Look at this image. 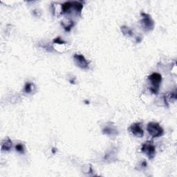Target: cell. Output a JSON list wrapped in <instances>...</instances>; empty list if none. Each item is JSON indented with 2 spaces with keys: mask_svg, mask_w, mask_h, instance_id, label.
<instances>
[{
  "mask_svg": "<svg viewBox=\"0 0 177 177\" xmlns=\"http://www.w3.org/2000/svg\"><path fill=\"white\" fill-rule=\"evenodd\" d=\"M147 130L152 138H158L163 135V129L157 122H150L147 124Z\"/></svg>",
  "mask_w": 177,
  "mask_h": 177,
  "instance_id": "6da1fadb",
  "label": "cell"
},
{
  "mask_svg": "<svg viewBox=\"0 0 177 177\" xmlns=\"http://www.w3.org/2000/svg\"><path fill=\"white\" fill-rule=\"evenodd\" d=\"M148 80H150L151 84H152V87H150L151 91L153 93L157 94L162 81L161 75L158 73H153L148 77Z\"/></svg>",
  "mask_w": 177,
  "mask_h": 177,
  "instance_id": "7a4b0ae2",
  "label": "cell"
},
{
  "mask_svg": "<svg viewBox=\"0 0 177 177\" xmlns=\"http://www.w3.org/2000/svg\"><path fill=\"white\" fill-rule=\"evenodd\" d=\"M141 151L147 156L150 159H153L154 158L156 155V147L152 142L148 141L142 144Z\"/></svg>",
  "mask_w": 177,
  "mask_h": 177,
  "instance_id": "3957f363",
  "label": "cell"
},
{
  "mask_svg": "<svg viewBox=\"0 0 177 177\" xmlns=\"http://www.w3.org/2000/svg\"><path fill=\"white\" fill-rule=\"evenodd\" d=\"M141 15L142 16V19L140 21V23H141L142 29L146 31L152 30L154 27V22L153 19L151 18L150 15L142 13Z\"/></svg>",
  "mask_w": 177,
  "mask_h": 177,
  "instance_id": "277c9868",
  "label": "cell"
},
{
  "mask_svg": "<svg viewBox=\"0 0 177 177\" xmlns=\"http://www.w3.org/2000/svg\"><path fill=\"white\" fill-rule=\"evenodd\" d=\"M73 60L75 65L80 69H87L88 68V65H89V62L86 60L84 55H81V54H75L73 55Z\"/></svg>",
  "mask_w": 177,
  "mask_h": 177,
  "instance_id": "5b68a950",
  "label": "cell"
},
{
  "mask_svg": "<svg viewBox=\"0 0 177 177\" xmlns=\"http://www.w3.org/2000/svg\"><path fill=\"white\" fill-rule=\"evenodd\" d=\"M129 132L136 137L140 138L143 136L144 135V132L143 130H142L141 126H140V124L138 123V122L132 124V125L129 127Z\"/></svg>",
  "mask_w": 177,
  "mask_h": 177,
  "instance_id": "8992f818",
  "label": "cell"
},
{
  "mask_svg": "<svg viewBox=\"0 0 177 177\" xmlns=\"http://www.w3.org/2000/svg\"><path fill=\"white\" fill-rule=\"evenodd\" d=\"M13 142L9 138H6L3 140L1 143V150L2 151H9L12 147Z\"/></svg>",
  "mask_w": 177,
  "mask_h": 177,
  "instance_id": "52a82bcc",
  "label": "cell"
},
{
  "mask_svg": "<svg viewBox=\"0 0 177 177\" xmlns=\"http://www.w3.org/2000/svg\"><path fill=\"white\" fill-rule=\"evenodd\" d=\"M73 7V3L71 1H67L64 3L62 6V11L63 13H67Z\"/></svg>",
  "mask_w": 177,
  "mask_h": 177,
  "instance_id": "ba28073f",
  "label": "cell"
},
{
  "mask_svg": "<svg viewBox=\"0 0 177 177\" xmlns=\"http://www.w3.org/2000/svg\"><path fill=\"white\" fill-rule=\"evenodd\" d=\"M102 132L104 134H109V135H112V134H116L117 133L116 129L114 127H106L103 129Z\"/></svg>",
  "mask_w": 177,
  "mask_h": 177,
  "instance_id": "9c48e42d",
  "label": "cell"
},
{
  "mask_svg": "<svg viewBox=\"0 0 177 177\" xmlns=\"http://www.w3.org/2000/svg\"><path fill=\"white\" fill-rule=\"evenodd\" d=\"M72 3H73V8L76 10L77 12H79L80 13L83 8V4L79 1H72Z\"/></svg>",
  "mask_w": 177,
  "mask_h": 177,
  "instance_id": "30bf717a",
  "label": "cell"
},
{
  "mask_svg": "<svg viewBox=\"0 0 177 177\" xmlns=\"http://www.w3.org/2000/svg\"><path fill=\"white\" fill-rule=\"evenodd\" d=\"M121 31H122V32L123 33L124 35H128V36L133 35L132 31L131 30V29H129V27H125V26H124V27H121Z\"/></svg>",
  "mask_w": 177,
  "mask_h": 177,
  "instance_id": "8fae6325",
  "label": "cell"
},
{
  "mask_svg": "<svg viewBox=\"0 0 177 177\" xmlns=\"http://www.w3.org/2000/svg\"><path fill=\"white\" fill-rule=\"evenodd\" d=\"M32 84L31 83H27L25 85V87H24V92L27 93H30L31 91H32Z\"/></svg>",
  "mask_w": 177,
  "mask_h": 177,
  "instance_id": "7c38bea8",
  "label": "cell"
},
{
  "mask_svg": "<svg viewBox=\"0 0 177 177\" xmlns=\"http://www.w3.org/2000/svg\"><path fill=\"white\" fill-rule=\"evenodd\" d=\"M15 149H16V151H17V152H19V153H22V154L24 153V148L22 144H21V143L17 144L15 146Z\"/></svg>",
  "mask_w": 177,
  "mask_h": 177,
  "instance_id": "4fadbf2b",
  "label": "cell"
},
{
  "mask_svg": "<svg viewBox=\"0 0 177 177\" xmlns=\"http://www.w3.org/2000/svg\"><path fill=\"white\" fill-rule=\"evenodd\" d=\"M53 43H57V44H65V42L64 41L61 37H58L57 38H55L53 40Z\"/></svg>",
  "mask_w": 177,
  "mask_h": 177,
  "instance_id": "5bb4252c",
  "label": "cell"
}]
</instances>
